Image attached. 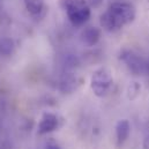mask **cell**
<instances>
[{
	"label": "cell",
	"mask_w": 149,
	"mask_h": 149,
	"mask_svg": "<svg viewBox=\"0 0 149 149\" xmlns=\"http://www.w3.org/2000/svg\"><path fill=\"white\" fill-rule=\"evenodd\" d=\"M135 7L128 2H113L101 15V26L107 31H117L133 22Z\"/></svg>",
	"instance_id": "obj_1"
},
{
	"label": "cell",
	"mask_w": 149,
	"mask_h": 149,
	"mask_svg": "<svg viewBox=\"0 0 149 149\" xmlns=\"http://www.w3.org/2000/svg\"><path fill=\"white\" fill-rule=\"evenodd\" d=\"M67 17L75 27L83 26L90 17V7L86 0H61Z\"/></svg>",
	"instance_id": "obj_2"
},
{
	"label": "cell",
	"mask_w": 149,
	"mask_h": 149,
	"mask_svg": "<svg viewBox=\"0 0 149 149\" xmlns=\"http://www.w3.org/2000/svg\"><path fill=\"white\" fill-rule=\"evenodd\" d=\"M113 86V76L107 67H101L95 71L90 79V88L97 97H105L110 94Z\"/></svg>",
	"instance_id": "obj_3"
},
{
	"label": "cell",
	"mask_w": 149,
	"mask_h": 149,
	"mask_svg": "<svg viewBox=\"0 0 149 149\" xmlns=\"http://www.w3.org/2000/svg\"><path fill=\"white\" fill-rule=\"evenodd\" d=\"M120 60L125 64L128 71L134 75H143L147 73V63L148 60L143 59L136 52L130 49H125L120 52Z\"/></svg>",
	"instance_id": "obj_4"
},
{
	"label": "cell",
	"mask_w": 149,
	"mask_h": 149,
	"mask_svg": "<svg viewBox=\"0 0 149 149\" xmlns=\"http://www.w3.org/2000/svg\"><path fill=\"white\" fill-rule=\"evenodd\" d=\"M59 126H60V120H59L58 116L50 113V112H45L39 120L37 132L38 134L44 135V134H47V133L56 131Z\"/></svg>",
	"instance_id": "obj_5"
},
{
	"label": "cell",
	"mask_w": 149,
	"mask_h": 149,
	"mask_svg": "<svg viewBox=\"0 0 149 149\" xmlns=\"http://www.w3.org/2000/svg\"><path fill=\"white\" fill-rule=\"evenodd\" d=\"M131 134V124L127 119H121L116 125V143L117 147H123Z\"/></svg>",
	"instance_id": "obj_6"
},
{
	"label": "cell",
	"mask_w": 149,
	"mask_h": 149,
	"mask_svg": "<svg viewBox=\"0 0 149 149\" xmlns=\"http://www.w3.org/2000/svg\"><path fill=\"white\" fill-rule=\"evenodd\" d=\"M101 38V29L97 27H88L81 33V42L87 46H94Z\"/></svg>",
	"instance_id": "obj_7"
},
{
	"label": "cell",
	"mask_w": 149,
	"mask_h": 149,
	"mask_svg": "<svg viewBox=\"0 0 149 149\" xmlns=\"http://www.w3.org/2000/svg\"><path fill=\"white\" fill-rule=\"evenodd\" d=\"M27 10L31 15H39L44 9V0H23Z\"/></svg>",
	"instance_id": "obj_8"
},
{
	"label": "cell",
	"mask_w": 149,
	"mask_h": 149,
	"mask_svg": "<svg viewBox=\"0 0 149 149\" xmlns=\"http://www.w3.org/2000/svg\"><path fill=\"white\" fill-rule=\"evenodd\" d=\"M77 87V80L73 75H67L63 79L61 84H60V89L64 93H71Z\"/></svg>",
	"instance_id": "obj_9"
},
{
	"label": "cell",
	"mask_w": 149,
	"mask_h": 149,
	"mask_svg": "<svg viewBox=\"0 0 149 149\" xmlns=\"http://www.w3.org/2000/svg\"><path fill=\"white\" fill-rule=\"evenodd\" d=\"M0 49H1V52L2 53H5V54H8V53H10L12 52V49H13V43H12V40H9V39H2L1 42H0Z\"/></svg>",
	"instance_id": "obj_10"
},
{
	"label": "cell",
	"mask_w": 149,
	"mask_h": 149,
	"mask_svg": "<svg viewBox=\"0 0 149 149\" xmlns=\"http://www.w3.org/2000/svg\"><path fill=\"white\" fill-rule=\"evenodd\" d=\"M103 1H104V0H86V2L88 3V6H89L90 8H94V9L100 8V7L103 5Z\"/></svg>",
	"instance_id": "obj_11"
},
{
	"label": "cell",
	"mask_w": 149,
	"mask_h": 149,
	"mask_svg": "<svg viewBox=\"0 0 149 149\" xmlns=\"http://www.w3.org/2000/svg\"><path fill=\"white\" fill-rule=\"evenodd\" d=\"M46 149H60V148H59V146H58L56 142L51 141V142H49V143H47V146H46Z\"/></svg>",
	"instance_id": "obj_12"
},
{
	"label": "cell",
	"mask_w": 149,
	"mask_h": 149,
	"mask_svg": "<svg viewBox=\"0 0 149 149\" xmlns=\"http://www.w3.org/2000/svg\"><path fill=\"white\" fill-rule=\"evenodd\" d=\"M143 149H149V134L146 136V139L143 141Z\"/></svg>",
	"instance_id": "obj_13"
},
{
	"label": "cell",
	"mask_w": 149,
	"mask_h": 149,
	"mask_svg": "<svg viewBox=\"0 0 149 149\" xmlns=\"http://www.w3.org/2000/svg\"><path fill=\"white\" fill-rule=\"evenodd\" d=\"M146 74L149 75V60H148V63H147V73H146Z\"/></svg>",
	"instance_id": "obj_14"
}]
</instances>
